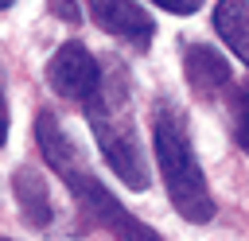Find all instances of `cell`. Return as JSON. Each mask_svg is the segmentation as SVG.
Listing matches in <instances>:
<instances>
[{
	"instance_id": "1",
	"label": "cell",
	"mask_w": 249,
	"mask_h": 241,
	"mask_svg": "<svg viewBox=\"0 0 249 241\" xmlns=\"http://www.w3.org/2000/svg\"><path fill=\"white\" fill-rule=\"evenodd\" d=\"M39 148H43V159L62 175V183L70 187V194L86 206V214H89L93 222H101L117 241H160V233H156L152 225H144L140 218H132V214L117 202V194L82 163L74 140H70L66 128L54 120V113H43V117H39Z\"/></svg>"
},
{
	"instance_id": "2",
	"label": "cell",
	"mask_w": 249,
	"mask_h": 241,
	"mask_svg": "<svg viewBox=\"0 0 249 241\" xmlns=\"http://www.w3.org/2000/svg\"><path fill=\"white\" fill-rule=\"evenodd\" d=\"M152 148H156V163H160V175H163V187H167L175 210L187 222H210L214 218V198H210L206 175L198 167V155L191 148V136H187V128H183V120L175 117L171 105L156 109Z\"/></svg>"
},
{
	"instance_id": "3",
	"label": "cell",
	"mask_w": 249,
	"mask_h": 241,
	"mask_svg": "<svg viewBox=\"0 0 249 241\" xmlns=\"http://www.w3.org/2000/svg\"><path fill=\"white\" fill-rule=\"evenodd\" d=\"M121 97H124V86L113 82V89H97V97L86 101V113H89V128L97 136V148L105 155V163L113 167V175L128 187V190H144L148 187V163H144V152L136 144V132L128 124V117L121 113Z\"/></svg>"
},
{
	"instance_id": "4",
	"label": "cell",
	"mask_w": 249,
	"mask_h": 241,
	"mask_svg": "<svg viewBox=\"0 0 249 241\" xmlns=\"http://www.w3.org/2000/svg\"><path fill=\"white\" fill-rule=\"evenodd\" d=\"M47 82L54 86V93L74 97V101H89L101 89V66L97 58L82 47V43H62L51 62H47Z\"/></svg>"
},
{
	"instance_id": "5",
	"label": "cell",
	"mask_w": 249,
	"mask_h": 241,
	"mask_svg": "<svg viewBox=\"0 0 249 241\" xmlns=\"http://www.w3.org/2000/svg\"><path fill=\"white\" fill-rule=\"evenodd\" d=\"M89 16L101 31H109L124 43H136V47H144L156 31L152 16L136 0H89Z\"/></svg>"
},
{
	"instance_id": "6",
	"label": "cell",
	"mask_w": 249,
	"mask_h": 241,
	"mask_svg": "<svg viewBox=\"0 0 249 241\" xmlns=\"http://www.w3.org/2000/svg\"><path fill=\"white\" fill-rule=\"evenodd\" d=\"M183 70H187V82L195 86L198 97H214L230 82V62L206 43H187L183 47Z\"/></svg>"
},
{
	"instance_id": "7",
	"label": "cell",
	"mask_w": 249,
	"mask_h": 241,
	"mask_svg": "<svg viewBox=\"0 0 249 241\" xmlns=\"http://www.w3.org/2000/svg\"><path fill=\"white\" fill-rule=\"evenodd\" d=\"M214 31L241 62H249V0H218Z\"/></svg>"
},
{
	"instance_id": "8",
	"label": "cell",
	"mask_w": 249,
	"mask_h": 241,
	"mask_svg": "<svg viewBox=\"0 0 249 241\" xmlns=\"http://www.w3.org/2000/svg\"><path fill=\"white\" fill-rule=\"evenodd\" d=\"M12 187H16V202H19V210H23V222L27 225H51V194H47V179H39L31 167H19L16 171V179H12Z\"/></svg>"
},
{
	"instance_id": "9",
	"label": "cell",
	"mask_w": 249,
	"mask_h": 241,
	"mask_svg": "<svg viewBox=\"0 0 249 241\" xmlns=\"http://www.w3.org/2000/svg\"><path fill=\"white\" fill-rule=\"evenodd\" d=\"M233 136H237V144H241V152L249 155V78L237 86V93H233Z\"/></svg>"
},
{
	"instance_id": "10",
	"label": "cell",
	"mask_w": 249,
	"mask_h": 241,
	"mask_svg": "<svg viewBox=\"0 0 249 241\" xmlns=\"http://www.w3.org/2000/svg\"><path fill=\"white\" fill-rule=\"evenodd\" d=\"M156 4L167 8V12H175V16H191V12L202 8V0H156Z\"/></svg>"
},
{
	"instance_id": "11",
	"label": "cell",
	"mask_w": 249,
	"mask_h": 241,
	"mask_svg": "<svg viewBox=\"0 0 249 241\" xmlns=\"http://www.w3.org/2000/svg\"><path fill=\"white\" fill-rule=\"evenodd\" d=\"M8 140V105H4V93H0V144Z\"/></svg>"
},
{
	"instance_id": "12",
	"label": "cell",
	"mask_w": 249,
	"mask_h": 241,
	"mask_svg": "<svg viewBox=\"0 0 249 241\" xmlns=\"http://www.w3.org/2000/svg\"><path fill=\"white\" fill-rule=\"evenodd\" d=\"M12 4H16V0H0V8H12Z\"/></svg>"
},
{
	"instance_id": "13",
	"label": "cell",
	"mask_w": 249,
	"mask_h": 241,
	"mask_svg": "<svg viewBox=\"0 0 249 241\" xmlns=\"http://www.w3.org/2000/svg\"><path fill=\"white\" fill-rule=\"evenodd\" d=\"M0 241H4V237H0Z\"/></svg>"
}]
</instances>
